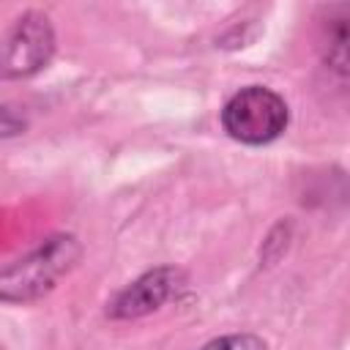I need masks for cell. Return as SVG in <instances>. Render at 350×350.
<instances>
[{"mask_svg":"<svg viewBox=\"0 0 350 350\" xmlns=\"http://www.w3.org/2000/svg\"><path fill=\"white\" fill-rule=\"evenodd\" d=\"M82 257V246L74 235L57 232L44 238L27 254L0 268V301L27 304L46 295Z\"/></svg>","mask_w":350,"mask_h":350,"instance_id":"6da1fadb","label":"cell"},{"mask_svg":"<svg viewBox=\"0 0 350 350\" xmlns=\"http://www.w3.org/2000/svg\"><path fill=\"white\" fill-rule=\"evenodd\" d=\"M287 123V101L265 85L241 88L221 107V129L243 145H268L284 134Z\"/></svg>","mask_w":350,"mask_h":350,"instance_id":"7a4b0ae2","label":"cell"},{"mask_svg":"<svg viewBox=\"0 0 350 350\" xmlns=\"http://www.w3.org/2000/svg\"><path fill=\"white\" fill-rule=\"evenodd\" d=\"M55 52V30L38 11L22 14L0 41V77H30Z\"/></svg>","mask_w":350,"mask_h":350,"instance_id":"3957f363","label":"cell"},{"mask_svg":"<svg viewBox=\"0 0 350 350\" xmlns=\"http://www.w3.org/2000/svg\"><path fill=\"white\" fill-rule=\"evenodd\" d=\"M186 287V273L175 265H161L153 271H145L139 279H134L129 287H123L109 304L107 314L112 320H137L156 309H161L170 298H175Z\"/></svg>","mask_w":350,"mask_h":350,"instance_id":"277c9868","label":"cell"},{"mask_svg":"<svg viewBox=\"0 0 350 350\" xmlns=\"http://www.w3.org/2000/svg\"><path fill=\"white\" fill-rule=\"evenodd\" d=\"M200 350H268V345L257 334H227V336L211 339Z\"/></svg>","mask_w":350,"mask_h":350,"instance_id":"5b68a950","label":"cell"},{"mask_svg":"<svg viewBox=\"0 0 350 350\" xmlns=\"http://www.w3.org/2000/svg\"><path fill=\"white\" fill-rule=\"evenodd\" d=\"M25 126H27V118L19 107L0 104V137H14V134L25 131Z\"/></svg>","mask_w":350,"mask_h":350,"instance_id":"8992f818","label":"cell"}]
</instances>
